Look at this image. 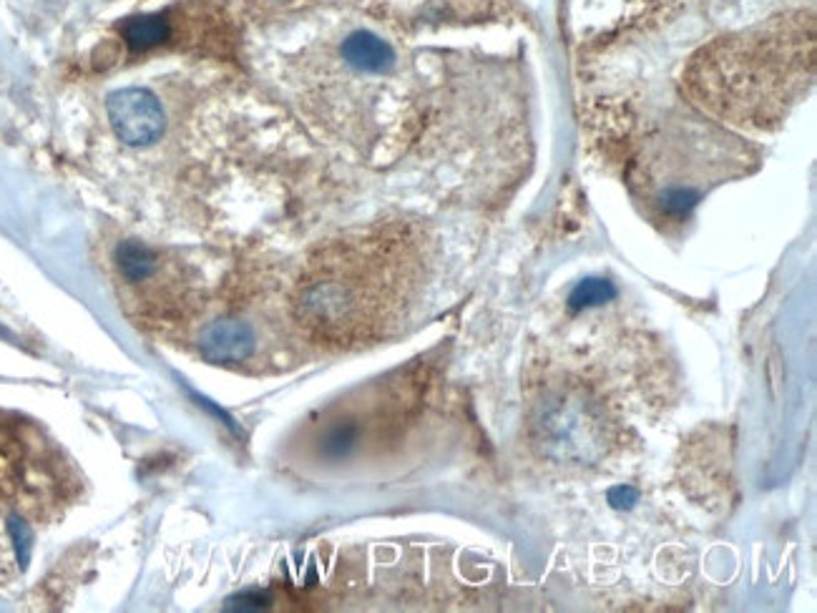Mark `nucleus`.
I'll list each match as a JSON object with an SVG mask.
<instances>
[{
	"instance_id": "6",
	"label": "nucleus",
	"mask_w": 817,
	"mask_h": 613,
	"mask_svg": "<svg viewBox=\"0 0 817 613\" xmlns=\"http://www.w3.org/2000/svg\"><path fill=\"white\" fill-rule=\"evenodd\" d=\"M171 26L164 16H136L121 26V36L134 51H146L169 38Z\"/></svg>"
},
{
	"instance_id": "3",
	"label": "nucleus",
	"mask_w": 817,
	"mask_h": 613,
	"mask_svg": "<svg viewBox=\"0 0 817 613\" xmlns=\"http://www.w3.org/2000/svg\"><path fill=\"white\" fill-rule=\"evenodd\" d=\"M197 347L207 362H217V365L244 362L254 352V332L247 322L217 320L204 327Z\"/></svg>"
},
{
	"instance_id": "8",
	"label": "nucleus",
	"mask_w": 817,
	"mask_h": 613,
	"mask_svg": "<svg viewBox=\"0 0 817 613\" xmlns=\"http://www.w3.org/2000/svg\"><path fill=\"white\" fill-rule=\"evenodd\" d=\"M8 533L13 538V551H16L18 566L28 568L31 563V553H33V533L28 528V523L23 518L11 516L8 518Z\"/></svg>"
},
{
	"instance_id": "2",
	"label": "nucleus",
	"mask_w": 817,
	"mask_h": 613,
	"mask_svg": "<svg viewBox=\"0 0 817 613\" xmlns=\"http://www.w3.org/2000/svg\"><path fill=\"white\" fill-rule=\"evenodd\" d=\"M111 129L124 144L149 146L166 131V114L159 98L146 88H121L106 101Z\"/></svg>"
},
{
	"instance_id": "7",
	"label": "nucleus",
	"mask_w": 817,
	"mask_h": 613,
	"mask_svg": "<svg viewBox=\"0 0 817 613\" xmlns=\"http://www.w3.org/2000/svg\"><path fill=\"white\" fill-rule=\"evenodd\" d=\"M614 297L616 289L611 282H606V279H584V282L571 292L569 304L571 310H584V307H594V304L609 302V299Z\"/></svg>"
},
{
	"instance_id": "1",
	"label": "nucleus",
	"mask_w": 817,
	"mask_h": 613,
	"mask_svg": "<svg viewBox=\"0 0 817 613\" xmlns=\"http://www.w3.org/2000/svg\"><path fill=\"white\" fill-rule=\"evenodd\" d=\"M410 287V262L400 242L342 244L302 279L297 320L315 337L337 345L373 340L398 320Z\"/></svg>"
},
{
	"instance_id": "4",
	"label": "nucleus",
	"mask_w": 817,
	"mask_h": 613,
	"mask_svg": "<svg viewBox=\"0 0 817 613\" xmlns=\"http://www.w3.org/2000/svg\"><path fill=\"white\" fill-rule=\"evenodd\" d=\"M342 58L365 73H383L393 68L395 51L373 33L357 31L342 43Z\"/></svg>"
},
{
	"instance_id": "9",
	"label": "nucleus",
	"mask_w": 817,
	"mask_h": 613,
	"mask_svg": "<svg viewBox=\"0 0 817 613\" xmlns=\"http://www.w3.org/2000/svg\"><path fill=\"white\" fill-rule=\"evenodd\" d=\"M264 606H267V596H262V593H242V596H234L227 603V608H234V611H257V608Z\"/></svg>"
},
{
	"instance_id": "5",
	"label": "nucleus",
	"mask_w": 817,
	"mask_h": 613,
	"mask_svg": "<svg viewBox=\"0 0 817 613\" xmlns=\"http://www.w3.org/2000/svg\"><path fill=\"white\" fill-rule=\"evenodd\" d=\"M116 267L129 284H149L159 274V257L146 244L126 239L116 247Z\"/></svg>"
}]
</instances>
